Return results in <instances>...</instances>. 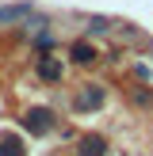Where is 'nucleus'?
Returning <instances> with one entry per match:
<instances>
[{
    "label": "nucleus",
    "mask_w": 153,
    "mask_h": 156,
    "mask_svg": "<svg viewBox=\"0 0 153 156\" xmlns=\"http://www.w3.org/2000/svg\"><path fill=\"white\" fill-rule=\"evenodd\" d=\"M134 103H142V107H153V91H134Z\"/></svg>",
    "instance_id": "obj_9"
},
{
    "label": "nucleus",
    "mask_w": 153,
    "mask_h": 156,
    "mask_svg": "<svg viewBox=\"0 0 153 156\" xmlns=\"http://www.w3.org/2000/svg\"><path fill=\"white\" fill-rule=\"evenodd\" d=\"M73 107L76 111H96V107H103V88H99V84H84V88L76 91Z\"/></svg>",
    "instance_id": "obj_2"
},
{
    "label": "nucleus",
    "mask_w": 153,
    "mask_h": 156,
    "mask_svg": "<svg viewBox=\"0 0 153 156\" xmlns=\"http://www.w3.org/2000/svg\"><path fill=\"white\" fill-rule=\"evenodd\" d=\"M38 76L42 80H61V61L58 57H38Z\"/></svg>",
    "instance_id": "obj_5"
},
{
    "label": "nucleus",
    "mask_w": 153,
    "mask_h": 156,
    "mask_svg": "<svg viewBox=\"0 0 153 156\" xmlns=\"http://www.w3.org/2000/svg\"><path fill=\"white\" fill-rule=\"evenodd\" d=\"M0 156H23V141L15 133H0Z\"/></svg>",
    "instance_id": "obj_6"
},
{
    "label": "nucleus",
    "mask_w": 153,
    "mask_h": 156,
    "mask_svg": "<svg viewBox=\"0 0 153 156\" xmlns=\"http://www.w3.org/2000/svg\"><path fill=\"white\" fill-rule=\"evenodd\" d=\"M107 152V141L99 133H88V137H80V149H76V156H103Z\"/></svg>",
    "instance_id": "obj_3"
},
{
    "label": "nucleus",
    "mask_w": 153,
    "mask_h": 156,
    "mask_svg": "<svg viewBox=\"0 0 153 156\" xmlns=\"http://www.w3.org/2000/svg\"><path fill=\"white\" fill-rule=\"evenodd\" d=\"M103 30H111L107 19H88V34H103Z\"/></svg>",
    "instance_id": "obj_8"
},
{
    "label": "nucleus",
    "mask_w": 153,
    "mask_h": 156,
    "mask_svg": "<svg viewBox=\"0 0 153 156\" xmlns=\"http://www.w3.org/2000/svg\"><path fill=\"white\" fill-rule=\"evenodd\" d=\"M69 57H73L76 65H92V61H96V50H92L88 42H73L69 46Z\"/></svg>",
    "instance_id": "obj_4"
},
{
    "label": "nucleus",
    "mask_w": 153,
    "mask_h": 156,
    "mask_svg": "<svg viewBox=\"0 0 153 156\" xmlns=\"http://www.w3.org/2000/svg\"><path fill=\"white\" fill-rule=\"evenodd\" d=\"M31 12V4H15V8H0V19L4 23H12V19H19V15H27Z\"/></svg>",
    "instance_id": "obj_7"
},
{
    "label": "nucleus",
    "mask_w": 153,
    "mask_h": 156,
    "mask_svg": "<svg viewBox=\"0 0 153 156\" xmlns=\"http://www.w3.org/2000/svg\"><path fill=\"white\" fill-rule=\"evenodd\" d=\"M23 126L31 129V133H50L54 129V111H46V107H35V111L23 114Z\"/></svg>",
    "instance_id": "obj_1"
}]
</instances>
